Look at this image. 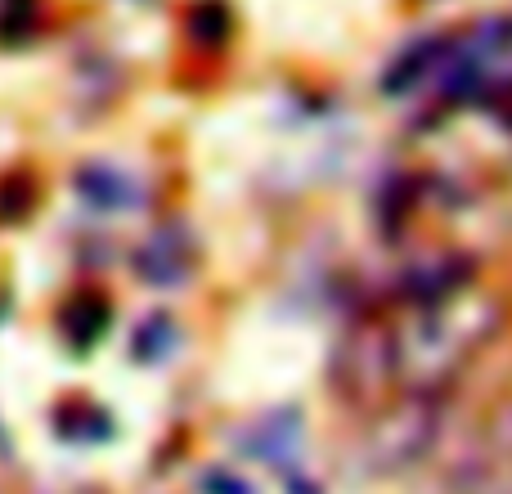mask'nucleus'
I'll return each instance as SVG.
<instances>
[{"label":"nucleus","mask_w":512,"mask_h":494,"mask_svg":"<svg viewBox=\"0 0 512 494\" xmlns=\"http://www.w3.org/2000/svg\"><path fill=\"white\" fill-rule=\"evenodd\" d=\"M256 436H261V441H252V454H256V459H270L274 468H288L292 454L301 450V423H297V414L265 418V423H256Z\"/></svg>","instance_id":"423d86ee"},{"label":"nucleus","mask_w":512,"mask_h":494,"mask_svg":"<svg viewBox=\"0 0 512 494\" xmlns=\"http://www.w3.org/2000/svg\"><path fill=\"white\" fill-rule=\"evenodd\" d=\"M382 324L396 396H450L481 351L504 328V301L468 283L441 301L391 306Z\"/></svg>","instance_id":"f257e3e1"},{"label":"nucleus","mask_w":512,"mask_h":494,"mask_svg":"<svg viewBox=\"0 0 512 494\" xmlns=\"http://www.w3.org/2000/svg\"><path fill=\"white\" fill-rule=\"evenodd\" d=\"M450 427V396H391L364 432V463L373 472H405L418 468Z\"/></svg>","instance_id":"f03ea898"},{"label":"nucleus","mask_w":512,"mask_h":494,"mask_svg":"<svg viewBox=\"0 0 512 494\" xmlns=\"http://www.w3.org/2000/svg\"><path fill=\"white\" fill-rule=\"evenodd\" d=\"M77 194L99 212H135V207H144L140 180L126 176L122 167H104V162H90V167L77 171Z\"/></svg>","instance_id":"20e7f679"},{"label":"nucleus","mask_w":512,"mask_h":494,"mask_svg":"<svg viewBox=\"0 0 512 494\" xmlns=\"http://www.w3.org/2000/svg\"><path fill=\"white\" fill-rule=\"evenodd\" d=\"M171 346H176V328H171V319L153 315L144 328H135V355H140V360H162Z\"/></svg>","instance_id":"6e6552de"},{"label":"nucleus","mask_w":512,"mask_h":494,"mask_svg":"<svg viewBox=\"0 0 512 494\" xmlns=\"http://www.w3.org/2000/svg\"><path fill=\"white\" fill-rule=\"evenodd\" d=\"M194 256L198 252L185 225H158L135 247V274L149 279L153 288H180L194 274Z\"/></svg>","instance_id":"7ed1b4c3"},{"label":"nucleus","mask_w":512,"mask_h":494,"mask_svg":"<svg viewBox=\"0 0 512 494\" xmlns=\"http://www.w3.org/2000/svg\"><path fill=\"white\" fill-rule=\"evenodd\" d=\"M108 319H113V310H108L104 297H95V292H81V297L68 301V310H63V337H68L72 346H95L99 337H104Z\"/></svg>","instance_id":"39448f33"},{"label":"nucleus","mask_w":512,"mask_h":494,"mask_svg":"<svg viewBox=\"0 0 512 494\" xmlns=\"http://www.w3.org/2000/svg\"><path fill=\"white\" fill-rule=\"evenodd\" d=\"M54 427H59L63 441H77V445H99L108 432H113V423H108L104 409L86 405V400H77V405L59 409V414H54Z\"/></svg>","instance_id":"0eeeda50"}]
</instances>
